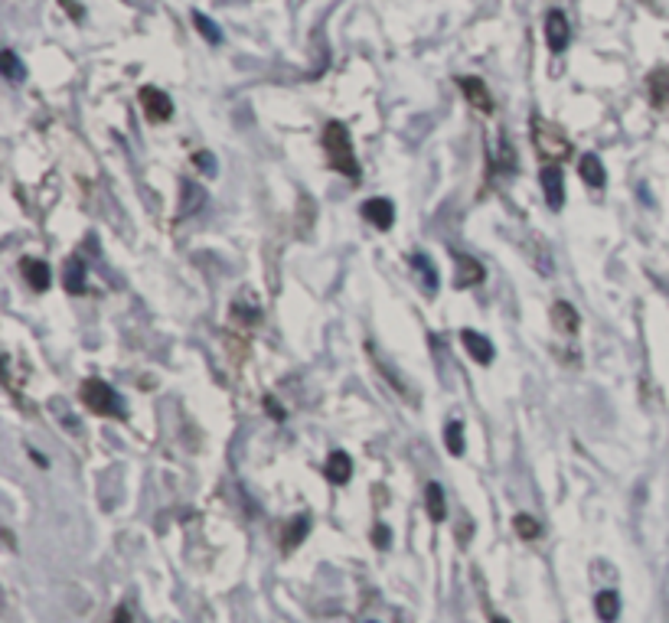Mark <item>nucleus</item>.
I'll return each instance as SVG.
<instances>
[{
    "label": "nucleus",
    "mask_w": 669,
    "mask_h": 623,
    "mask_svg": "<svg viewBox=\"0 0 669 623\" xmlns=\"http://www.w3.org/2000/svg\"><path fill=\"white\" fill-rule=\"evenodd\" d=\"M324 150L330 157V167L340 170L343 176L350 180H360V160L352 154V138H350V128L340 121H330L324 128Z\"/></svg>",
    "instance_id": "obj_1"
},
{
    "label": "nucleus",
    "mask_w": 669,
    "mask_h": 623,
    "mask_svg": "<svg viewBox=\"0 0 669 623\" xmlns=\"http://www.w3.org/2000/svg\"><path fill=\"white\" fill-rule=\"evenodd\" d=\"M532 144H536V150L549 160V164H558V160L572 157V141L565 138V131L558 124L546 121L542 114L532 118Z\"/></svg>",
    "instance_id": "obj_2"
},
{
    "label": "nucleus",
    "mask_w": 669,
    "mask_h": 623,
    "mask_svg": "<svg viewBox=\"0 0 669 623\" xmlns=\"http://www.w3.org/2000/svg\"><path fill=\"white\" fill-rule=\"evenodd\" d=\"M82 402L92 408L95 414H112V418H121V398H118V392L108 382H102V378H88L85 386H82Z\"/></svg>",
    "instance_id": "obj_3"
},
{
    "label": "nucleus",
    "mask_w": 669,
    "mask_h": 623,
    "mask_svg": "<svg viewBox=\"0 0 669 623\" xmlns=\"http://www.w3.org/2000/svg\"><path fill=\"white\" fill-rule=\"evenodd\" d=\"M138 102H141L147 121H170V114H174V102H170L167 92L157 85H144Z\"/></svg>",
    "instance_id": "obj_4"
},
{
    "label": "nucleus",
    "mask_w": 669,
    "mask_h": 623,
    "mask_svg": "<svg viewBox=\"0 0 669 623\" xmlns=\"http://www.w3.org/2000/svg\"><path fill=\"white\" fill-rule=\"evenodd\" d=\"M546 43L555 56L565 53L572 43V23L565 17V10H549L546 13Z\"/></svg>",
    "instance_id": "obj_5"
},
{
    "label": "nucleus",
    "mask_w": 669,
    "mask_h": 623,
    "mask_svg": "<svg viewBox=\"0 0 669 623\" xmlns=\"http://www.w3.org/2000/svg\"><path fill=\"white\" fill-rule=\"evenodd\" d=\"M458 85H460V92H464V98L477 108V111L494 114V95H490V88H486V82L480 79V76H460Z\"/></svg>",
    "instance_id": "obj_6"
},
{
    "label": "nucleus",
    "mask_w": 669,
    "mask_h": 623,
    "mask_svg": "<svg viewBox=\"0 0 669 623\" xmlns=\"http://www.w3.org/2000/svg\"><path fill=\"white\" fill-rule=\"evenodd\" d=\"M539 180H542V193H546L549 206L558 212L565 206V180H562V170H558V164H546V167H542V174H539Z\"/></svg>",
    "instance_id": "obj_7"
},
{
    "label": "nucleus",
    "mask_w": 669,
    "mask_h": 623,
    "mask_svg": "<svg viewBox=\"0 0 669 623\" xmlns=\"http://www.w3.org/2000/svg\"><path fill=\"white\" fill-rule=\"evenodd\" d=\"M552 326L562 336H575L578 334V326H582V316H578V310H575L568 300H555L552 304Z\"/></svg>",
    "instance_id": "obj_8"
},
{
    "label": "nucleus",
    "mask_w": 669,
    "mask_h": 623,
    "mask_svg": "<svg viewBox=\"0 0 669 623\" xmlns=\"http://www.w3.org/2000/svg\"><path fill=\"white\" fill-rule=\"evenodd\" d=\"M460 343H464V350L474 356L480 366H490L494 362V343L486 340L484 334H477V330H464L460 334Z\"/></svg>",
    "instance_id": "obj_9"
},
{
    "label": "nucleus",
    "mask_w": 669,
    "mask_h": 623,
    "mask_svg": "<svg viewBox=\"0 0 669 623\" xmlns=\"http://www.w3.org/2000/svg\"><path fill=\"white\" fill-rule=\"evenodd\" d=\"M454 264H458V274H454V284L458 288H470V284L484 281V264L470 255H454Z\"/></svg>",
    "instance_id": "obj_10"
},
{
    "label": "nucleus",
    "mask_w": 669,
    "mask_h": 623,
    "mask_svg": "<svg viewBox=\"0 0 669 623\" xmlns=\"http://www.w3.org/2000/svg\"><path fill=\"white\" fill-rule=\"evenodd\" d=\"M362 216H366L376 228L386 232V228H392V222H396V206L388 200H370L362 206Z\"/></svg>",
    "instance_id": "obj_11"
},
{
    "label": "nucleus",
    "mask_w": 669,
    "mask_h": 623,
    "mask_svg": "<svg viewBox=\"0 0 669 623\" xmlns=\"http://www.w3.org/2000/svg\"><path fill=\"white\" fill-rule=\"evenodd\" d=\"M647 92H650V102L656 108L669 105V69H666V66H660V69L650 72V79H647Z\"/></svg>",
    "instance_id": "obj_12"
},
{
    "label": "nucleus",
    "mask_w": 669,
    "mask_h": 623,
    "mask_svg": "<svg viewBox=\"0 0 669 623\" xmlns=\"http://www.w3.org/2000/svg\"><path fill=\"white\" fill-rule=\"evenodd\" d=\"M350 476H352L350 454H343V450H334V454L326 457V480L340 486V483H350Z\"/></svg>",
    "instance_id": "obj_13"
},
{
    "label": "nucleus",
    "mask_w": 669,
    "mask_h": 623,
    "mask_svg": "<svg viewBox=\"0 0 669 623\" xmlns=\"http://www.w3.org/2000/svg\"><path fill=\"white\" fill-rule=\"evenodd\" d=\"M20 271H23V278H27V284L33 290H46V288H49V264L40 262V258H23Z\"/></svg>",
    "instance_id": "obj_14"
},
{
    "label": "nucleus",
    "mask_w": 669,
    "mask_h": 623,
    "mask_svg": "<svg viewBox=\"0 0 669 623\" xmlns=\"http://www.w3.org/2000/svg\"><path fill=\"white\" fill-rule=\"evenodd\" d=\"M424 510H428V516H432L434 522H444V519H448V503H444L441 483H428V486H424Z\"/></svg>",
    "instance_id": "obj_15"
},
{
    "label": "nucleus",
    "mask_w": 669,
    "mask_h": 623,
    "mask_svg": "<svg viewBox=\"0 0 669 623\" xmlns=\"http://www.w3.org/2000/svg\"><path fill=\"white\" fill-rule=\"evenodd\" d=\"M594 610H598L601 623H614L620 617V597H617V591H601L594 597Z\"/></svg>",
    "instance_id": "obj_16"
},
{
    "label": "nucleus",
    "mask_w": 669,
    "mask_h": 623,
    "mask_svg": "<svg viewBox=\"0 0 669 623\" xmlns=\"http://www.w3.org/2000/svg\"><path fill=\"white\" fill-rule=\"evenodd\" d=\"M62 284H66L69 294H79V290L85 288V264H82L79 258H69V262H66V268H62Z\"/></svg>",
    "instance_id": "obj_17"
},
{
    "label": "nucleus",
    "mask_w": 669,
    "mask_h": 623,
    "mask_svg": "<svg viewBox=\"0 0 669 623\" xmlns=\"http://www.w3.org/2000/svg\"><path fill=\"white\" fill-rule=\"evenodd\" d=\"M578 174H582V180L588 186H604V167H601V160L594 157V154H584L582 160H578Z\"/></svg>",
    "instance_id": "obj_18"
},
{
    "label": "nucleus",
    "mask_w": 669,
    "mask_h": 623,
    "mask_svg": "<svg viewBox=\"0 0 669 623\" xmlns=\"http://www.w3.org/2000/svg\"><path fill=\"white\" fill-rule=\"evenodd\" d=\"M308 532H310V519L308 516H298V519H291V526L284 529V552H294L304 538H308Z\"/></svg>",
    "instance_id": "obj_19"
},
{
    "label": "nucleus",
    "mask_w": 669,
    "mask_h": 623,
    "mask_svg": "<svg viewBox=\"0 0 669 623\" xmlns=\"http://www.w3.org/2000/svg\"><path fill=\"white\" fill-rule=\"evenodd\" d=\"M0 69H4V76H7L10 85L23 82V76H27V66L17 59V53H13V49H4V53H0Z\"/></svg>",
    "instance_id": "obj_20"
},
{
    "label": "nucleus",
    "mask_w": 669,
    "mask_h": 623,
    "mask_svg": "<svg viewBox=\"0 0 669 623\" xmlns=\"http://www.w3.org/2000/svg\"><path fill=\"white\" fill-rule=\"evenodd\" d=\"M193 23H196V30H200V36H203V40H210L212 46H219V43H222V30L216 27V20H210L206 13L193 10Z\"/></svg>",
    "instance_id": "obj_21"
},
{
    "label": "nucleus",
    "mask_w": 669,
    "mask_h": 623,
    "mask_svg": "<svg viewBox=\"0 0 669 623\" xmlns=\"http://www.w3.org/2000/svg\"><path fill=\"white\" fill-rule=\"evenodd\" d=\"M183 196H186V202H183V216H190V212H196L200 206L206 202V193L200 190L196 183H183Z\"/></svg>",
    "instance_id": "obj_22"
},
{
    "label": "nucleus",
    "mask_w": 669,
    "mask_h": 623,
    "mask_svg": "<svg viewBox=\"0 0 669 623\" xmlns=\"http://www.w3.org/2000/svg\"><path fill=\"white\" fill-rule=\"evenodd\" d=\"M444 441H448L450 454H464V428H460V422H450L444 428Z\"/></svg>",
    "instance_id": "obj_23"
},
{
    "label": "nucleus",
    "mask_w": 669,
    "mask_h": 623,
    "mask_svg": "<svg viewBox=\"0 0 669 623\" xmlns=\"http://www.w3.org/2000/svg\"><path fill=\"white\" fill-rule=\"evenodd\" d=\"M412 264H415V268H418V271L424 274V288H428V290H434V288H438V271H434V268H432V262H428V255H415V258H412Z\"/></svg>",
    "instance_id": "obj_24"
},
{
    "label": "nucleus",
    "mask_w": 669,
    "mask_h": 623,
    "mask_svg": "<svg viewBox=\"0 0 669 623\" xmlns=\"http://www.w3.org/2000/svg\"><path fill=\"white\" fill-rule=\"evenodd\" d=\"M513 526H516V532H520L522 538H536L539 536V522L532 516H522V512H520V516L513 519Z\"/></svg>",
    "instance_id": "obj_25"
},
{
    "label": "nucleus",
    "mask_w": 669,
    "mask_h": 623,
    "mask_svg": "<svg viewBox=\"0 0 669 623\" xmlns=\"http://www.w3.org/2000/svg\"><path fill=\"white\" fill-rule=\"evenodd\" d=\"M59 7L66 10V13H69V17L76 20V23H79V20L85 17V10H82V4H76V0H59Z\"/></svg>",
    "instance_id": "obj_26"
},
{
    "label": "nucleus",
    "mask_w": 669,
    "mask_h": 623,
    "mask_svg": "<svg viewBox=\"0 0 669 623\" xmlns=\"http://www.w3.org/2000/svg\"><path fill=\"white\" fill-rule=\"evenodd\" d=\"M196 167L206 170V174H216V160H212L206 150H200V154H196Z\"/></svg>",
    "instance_id": "obj_27"
},
{
    "label": "nucleus",
    "mask_w": 669,
    "mask_h": 623,
    "mask_svg": "<svg viewBox=\"0 0 669 623\" xmlns=\"http://www.w3.org/2000/svg\"><path fill=\"white\" fill-rule=\"evenodd\" d=\"M372 538H376V545H379V548H388V529H382V526H379L376 532H372Z\"/></svg>",
    "instance_id": "obj_28"
},
{
    "label": "nucleus",
    "mask_w": 669,
    "mask_h": 623,
    "mask_svg": "<svg viewBox=\"0 0 669 623\" xmlns=\"http://www.w3.org/2000/svg\"><path fill=\"white\" fill-rule=\"evenodd\" d=\"M112 623H131V614H128V607H118L115 610V620Z\"/></svg>",
    "instance_id": "obj_29"
},
{
    "label": "nucleus",
    "mask_w": 669,
    "mask_h": 623,
    "mask_svg": "<svg viewBox=\"0 0 669 623\" xmlns=\"http://www.w3.org/2000/svg\"><path fill=\"white\" fill-rule=\"evenodd\" d=\"M494 623H506V620H503V617H494Z\"/></svg>",
    "instance_id": "obj_30"
}]
</instances>
